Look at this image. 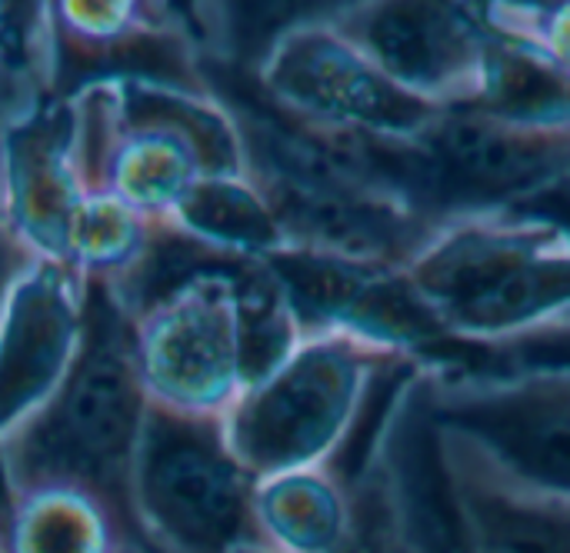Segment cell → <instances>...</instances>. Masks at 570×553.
<instances>
[{
    "label": "cell",
    "mask_w": 570,
    "mask_h": 553,
    "mask_svg": "<svg viewBox=\"0 0 570 553\" xmlns=\"http://www.w3.org/2000/svg\"><path fill=\"white\" fill-rule=\"evenodd\" d=\"M254 521L274 553H337L354 527L351 481L334 464L257 481Z\"/></svg>",
    "instance_id": "18"
},
{
    "label": "cell",
    "mask_w": 570,
    "mask_h": 553,
    "mask_svg": "<svg viewBox=\"0 0 570 553\" xmlns=\"http://www.w3.org/2000/svg\"><path fill=\"white\" fill-rule=\"evenodd\" d=\"M134 314L107 280H87L77 357L53 394L0 437V491L77 487L117 511L140 541L134 461L147 417ZM144 544V541H140Z\"/></svg>",
    "instance_id": "2"
},
{
    "label": "cell",
    "mask_w": 570,
    "mask_h": 553,
    "mask_svg": "<svg viewBox=\"0 0 570 553\" xmlns=\"http://www.w3.org/2000/svg\"><path fill=\"white\" fill-rule=\"evenodd\" d=\"M391 494L411 553H474L444 464L441 434L421 401V367L411 371L377 431Z\"/></svg>",
    "instance_id": "16"
},
{
    "label": "cell",
    "mask_w": 570,
    "mask_h": 553,
    "mask_svg": "<svg viewBox=\"0 0 570 553\" xmlns=\"http://www.w3.org/2000/svg\"><path fill=\"white\" fill-rule=\"evenodd\" d=\"M514 210H524V214H534V217L551 220L558 230H564V237L570 240V174L561 177L554 187H548L544 194H538L534 200H528L524 207H514Z\"/></svg>",
    "instance_id": "27"
},
{
    "label": "cell",
    "mask_w": 570,
    "mask_h": 553,
    "mask_svg": "<svg viewBox=\"0 0 570 553\" xmlns=\"http://www.w3.org/2000/svg\"><path fill=\"white\" fill-rule=\"evenodd\" d=\"M414 364L351 334H307L224 414L234 457L257 477L331 464L351 444L377 387Z\"/></svg>",
    "instance_id": "4"
},
{
    "label": "cell",
    "mask_w": 570,
    "mask_h": 553,
    "mask_svg": "<svg viewBox=\"0 0 570 553\" xmlns=\"http://www.w3.org/2000/svg\"><path fill=\"white\" fill-rule=\"evenodd\" d=\"M154 234L157 224L117 197L87 194L67 227L63 264H70L83 280H107L120 287L147 257Z\"/></svg>",
    "instance_id": "22"
},
{
    "label": "cell",
    "mask_w": 570,
    "mask_h": 553,
    "mask_svg": "<svg viewBox=\"0 0 570 553\" xmlns=\"http://www.w3.org/2000/svg\"><path fill=\"white\" fill-rule=\"evenodd\" d=\"M0 187L17 237L50 260H63L67 227L87 197L73 167V107L53 97L33 117L0 130Z\"/></svg>",
    "instance_id": "15"
},
{
    "label": "cell",
    "mask_w": 570,
    "mask_h": 553,
    "mask_svg": "<svg viewBox=\"0 0 570 553\" xmlns=\"http://www.w3.org/2000/svg\"><path fill=\"white\" fill-rule=\"evenodd\" d=\"M301 334H351L414 364H438L451 340L411 287L404 267L361 264L284 247L264 257Z\"/></svg>",
    "instance_id": "11"
},
{
    "label": "cell",
    "mask_w": 570,
    "mask_h": 553,
    "mask_svg": "<svg viewBox=\"0 0 570 553\" xmlns=\"http://www.w3.org/2000/svg\"><path fill=\"white\" fill-rule=\"evenodd\" d=\"M53 7L0 0V130L33 117L57 97Z\"/></svg>",
    "instance_id": "21"
},
{
    "label": "cell",
    "mask_w": 570,
    "mask_h": 553,
    "mask_svg": "<svg viewBox=\"0 0 570 553\" xmlns=\"http://www.w3.org/2000/svg\"><path fill=\"white\" fill-rule=\"evenodd\" d=\"M351 497H354V527L347 544L337 553H411L377 437L364 467L351 481Z\"/></svg>",
    "instance_id": "23"
},
{
    "label": "cell",
    "mask_w": 570,
    "mask_h": 553,
    "mask_svg": "<svg viewBox=\"0 0 570 553\" xmlns=\"http://www.w3.org/2000/svg\"><path fill=\"white\" fill-rule=\"evenodd\" d=\"M237 553H274V551H267V547H244V551H237Z\"/></svg>",
    "instance_id": "28"
},
{
    "label": "cell",
    "mask_w": 570,
    "mask_h": 553,
    "mask_svg": "<svg viewBox=\"0 0 570 553\" xmlns=\"http://www.w3.org/2000/svg\"><path fill=\"white\" fill-rule=\"evenodd\" d=\"M127 553H150V551H147V547H130Z\"/></svg>",
    "instance_id": "29"
},
{
    "label": "cell",
    "mask_w": 570,
    "mask_h": 553,
    "mask_svg": "<svg viewBox=\"0 0 570 553\" xmlns=\"http://www.w3.org/2000/svg\"><path fill=\"white\" fill-rule=\"evenodd\" d=\"M257 477L234 457L224 417L147 407L134 461V514L150 553L261 547Z\"/></svg>",
    "instance_id": "6"
},
{
    "label": "cell",
    "mask_w": 570,
    "mask_h": 553,
    "mask_svg": "<svg viewBox=\"0 0 570 553\" xmlns=\"http://www.w3.org/2000/svg\"><path fill=\"white\" fill-rule=\"evenodd\" d=\"M441 371H564L570 374V320H554L531 334L491 347H451Z\"/></svg>",
    "instance_id": "24"
},
{
    "label": "cell",
    "mask_w": 570,
    "mask_h": 553,
    "mask_svg": "<svg viewBox=\"0 0 570 553\" xmlns=\"http://www.w3.org/2000/svg\"><path fill=\"white\" fill-rule=\"evenodd\" d=\"M434 431L504 481L570 501V374L421 367Z\"/></svg>",
    "instance_id": "7"
},
{
    "label": "cell",
    "mask_w": 570,
    "mask_h": 553,
    "mask_svg": "<svg viewBox=\"0 0 570 553\" xmlns=\"http://www.w3.org/2000/svg\"><path fill=\"white\" fill-rule=\"evenodd\" d=\"M37 254L17 237L10 214H7V200H3V187H0V307L10 294V287L33 267ZM0 504H3V491H0ZM3 514V511H0Z\"/></svg>",
    "instance_id": "26"
},
{
    "label": "cell",
    "mask_w": 570,
    "mask_h": 553,
    "mask_svg": "<svg viewBox=\"0 0 570 553\" xmlns=\"http://www.w3.org/2000/svg\"><path fill=\"white\" fill-rule=\"evenodd\" d=\"M200 270L134 314V354L147 401L180 414L224 417L244 391L237 270Z\"/></svg>",
    "instance_id": "10"
},
{
    "label": "cell",
    "mask_w": 570,
    "mask_h": 553,
    "mask_svg": "<svg viewBox=\"0 0 570 553\" xmlns=\"http://www.w3.org/2000/svg\"><path fill=\"white\" fill-rule=\"evenodd\" d=\"M414 147V204L444 227L514 210L570 174V124H528L474 107L444 110Z\"/></svg>",
    "instance_id": "9"
},
{
    "label": "cell",
    "mask_w": 570,
    "mask_h": 553,
    "mask_svg": "<svg viewBox=\"0 0 570 553\" xmlns=\"http://www.w3.org/2000/svg\"><path fill=\"white\" fill-rule=\"evenodd\" d=\"M451 347H491L570 317V240L524 210L444 224L404 267Z\"/></svg>",
    "instance_id": "3"
},
{
    "label": "cell",
    "mask_w": 570,
    "mask_h": 553,
    "mask_svg": "<svg viewBox=\"0 0 570 553\" xmlns=\"http://www.w3.org/2000/svg\"><path fill=\"white\" fill-rule=\"evenodd\" d=\"M454 501L474 553H570V501L524 491L441 437Z\"/></svg>",
    "instance_id": "17"
},
{
    "label": "cell",
    "mask_w": 570,
    "mask_h": 553,
    "mask_svg": "<svg viewBox=\"0 0 570 553\" xmlns=\"http://www.w3.org/2000/svg\"><path fill=\"white\" fill-rule=\"evenodd\" d=\"M0 553H3V547H0Z\"/></svg>",
    "instance_id": "30"
},
{
    "label": "cell",
    "mask_w": 570,
    "mask_h": 553,
    "mask_svg": "<svg viewBox=\"0 0 570 553\" xmlns=\"http://www.w3.org/2000/svg\"><path fill=\"white\" fill-rule=\"evenodd\" d=\"M57 97L117 77L207 87L200 33L167 3L57 0Z\"/></svg>",
    "instance_id": "13"
},
{
    "label": "cell",
    "mask_w": 570,
    "mask_h": 553,
    "mask_svg": "<svg viewBox=\"0 0 570 553\" xmlns=\"http://www.w3.org/2000/svg\"><path fill=\"white\" fill-rule=\"evenodd\" d=\"M87 314V280L37 257L0 307V437L33 414L70 371Z\"/></svg>",
    "instance_id": "14"
},
{
    "label": "cell",
    "mask_w": 570,
    "mask_h": 553,
    "mask_svg": "<svg viewBox=\"0 0 570 553\" xmlns=\"http://www.w3.org/2000/svg\"><path fill=\"white\" fill-rule=\"evenodd\" d=\"M110 144L90 194L164 224L200 177L247 174L240 127L210 87L117 77Z\"/></svg>",
    "instance_id": "5"
},
{
    "label": "cell",
    "mask_w": 570,
    "mask_h": 553,
    "mask_svg": "<svg viewBox=\"0 0 570 553\" xmlns=\"http://www.w3.org/2000/svg\"><path fill=\"white\" fill-rule=\"evenodd\" d=\"M331 20L394 83L441 110L468 107L481 90L494 37L481 3L374 0L334 7Z\"/></svg>",
    "instance_id": "12"
},
{
    "label": "cell",
    "mask_w": 570,
    "mask_h": 553,
    "mask_svg": "<svg viewBox=\"0 0 570 553\" xmlns=\"http://www.w3.org/2000/svg\"><path fill=\"white\" fill-rule=\"evenodd\" d=\"M204 80L234 113L247 177L267 197L287 247L407 267L441 230L394 190L387 137L297 124L257 93L247 70L227 60H204Z\"/></svg>",
    "instance_id": "1"
},
{
    "label": "cell",
    "mask_w": 570,
    "mask_h": 553,
    "mask_svg": "<svg viewBox=\"0 0 570 553\" xmlns=\"http://www.w3.org/2000/svg\"><path fill=\"white\" fill-rule=\"evenodd\" d=\"M164 224L234 260H264L287 247L267 197L247 174L200 177Z\"/></svg>",
    "instance_id": "20"
},
{
    "label": "cell",
    "mask_w": 570,
    "mask_h": 553,
    "mask_svg": "<svg viewBox=\"0 0 570 553\" xmlns=\"http://www.w3.org/2000/svg\"><path fill=\"white\" fill-rule=\"evenodd\" d=\"M3 553H127L144 547L130 524L77 487L10 494L0 514Z\"/></svg>",
    "instance_id": "19"
},
{
    "label": "cell",
    "mask_w": 570,
    "mask_h": 553,
    "mask_svg": "<svg viewBox=\"0 0 570 553\" xmlns=\"http://www.w3.org/2000/svg\"><path fill=\"white\" fill-rule=\"evenodd\" d=\"M484 20L528 47L570 80V3H481Z\"/></svg>",
    "instance_id": "25"
},
{
    "label": "cell",
    "mask_w": 570,
    "mask_h": 553,
    "mask_svg": "<svg viewBox=\"0 0 570 553\" xmlns=\"http://www.w3.org/2000/svg\"><path fill=\"white\" fill-rule=\"evenodd\" d=\"M247 73L274 110L331 134L411 140L444 113L394 83L334 27L331 10L287 20Z\"/></svg>",
    "instance_id": "8"
}]
</instances>
